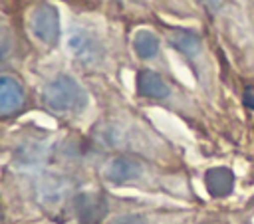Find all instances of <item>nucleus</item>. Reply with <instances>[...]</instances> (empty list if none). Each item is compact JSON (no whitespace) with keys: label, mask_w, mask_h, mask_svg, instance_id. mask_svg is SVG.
I'll use <instances>...</instances> for the list:
<instances>
[{"label":"nucleus","mask_w":254,"mask_h":224,"mask_svg":"<svg viewBox=\"0 0 254 224\" xmlns=\"http://www.w3.org/2000/svg\"><path fill=\"white\" fill-rule=\"evenodd\" d=\"M46 99L58 111L77 109V107L83 105V95H81V91L71 81H58V83H54L50 87Z\"/></svg>","instance_id":"1"},{"label":"nucleus","mask_w":254,"mask_h":224,"mask_svg":"<svg viewBox=\"0 0 254 224\" xmlns=\"http://www.w3.org/2000/svg\"><path fill=\"white\" fill-rule=\"evenodd\" d=\"M206 186L214 196L228 194L232 188V174L226 168H212L206 172Z\"/></svg>","instance_id":"2"},{"label":"nucleus","mask_w":254,"mask_h":224,"mask_svg":"<svg viewBox=\"0 0 254 224\" xmlns=\"http://www.w3.org/2000/svg\"><path fill=\"white\" fill-rule=\"evenodd\" d=\"M139 91L147 97H165L169 93L167 85L153 73H143L139 77Z\"/></svg>","instance_id":"3"},{"label":"nucleus","mask_w":254,"mask_h":224,"mask_svg":"<svg viewBox=\"0 0 254 224\" xmlns=\"http://www.w3.org/2000/svg\"><path fill=\"white\" fill-rule=\"evenodd\" d=\"M137 172H139V167L133 161H127V159H117L109 168V176L117 182L129 180V178L137 176Z\"/></svg>","instance_id":"4"},{"label":"nucleus","mask_w":254,"mask_h":224,"mask_svg":"<svg viewBox=\"0 0 254 224\" xmlns=\"http://www.w3.org/2000/svg\"><path fill=\"white\" fill-rule=\"evenodd\" d=\"M20 91H18V87L16 85H10L8 81L4 83V91H2V109L8 113L10 109H14V107H18L20 105Z\"/></svg>","instance_id":"5"},{"label":"nucleus","mask_w":254,"mask_h":224,"mask_svg":"<svg viewBox=\"0 0 254 224\" xmlns=\"http://www.w3.org/2000/svg\"><path fill=\"white\" fill-rule=\"evenodd\" d=\"M109 224H147V220L143 216H139V214H125V216H117Z\"/></svg>","instance_id":"6"}]
</instances>
